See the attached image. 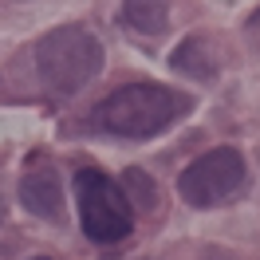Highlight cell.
I'll use <instances>...</instances> for the list:
<instances>
[{
  "instance_id": "obj_5",
  "label": "cell",
  "mask_w": 260,
  "mask_h": 260,
  "mask_svg": "<svg viewBox=\"0 0 260 260\" xmlns=\"http://www.w3.org/2000/svg\"><path fill=\"white\" fill-rule=\"evenodd\" d=\"M20 205L32 213V217H44V221H55L63 213V193H59V170L40 154L28 162L24 178H20Z\"/></svg>"
},
{
  "instance_id": "obj_1",
  "label": "cell",
  "mask_w": 260,
  "mask_h": 260,
  "mask_svg": "<svg viewBox=\"0 0 260 260\" xmlns=\"http://www.w3.org/2000/svg\"><path fill=\"white\" fill-rule=\"evenodd\" d=\"M189 111V99L162 83H126L91 111V122L118 138H154Z\"/></svg>"
},
{
  "instance_id": "obj_12",
  "label": "cell",
  "mask_w": 260,
  "mask_h": 260,
  "mask_svg": "<svg viewBox=\"0 0 260 260\" xmlns=\"http://www.w3.org/2000/svg\"><path fill=\"white\" fill-rule=\"evenodd\" d=\"M40 260H48V256H40Z\"/></svg>"
},
{
  "instance_id": "obj_7",
  "label": "cell",
  "mask_w": 260,
  "mask_h": 260,
  "mask_svg": "<svg viewBox=\"0 0 260 260\" xmlns=\"http://www.w3.org/2000/svg\"><path fill=\"white\" fill-rule=\"evenodd\" d=\"M118 24L138 36H158L170 24V0H122Z\"/></svg>"
},
{
  "instance_id": "obj_8",
  "label": "cell",
  "mask_w": 260,
  "mask_h": 260,
  "mask_svg": "<svg viewBox=\"0 0 260 260\" xmlns=\"http://www.w3.org/2000/svg\"><path fill=\"white\" fill-rule=\"evenodd\" d=\"M122 189H126L130 205H138V209H154V201H158V185L142 170H122Z\"/></svg>"
},
{
  "instance_id": "obj_9",
  "label": "cell",
  "mask_w": 260,
  "mask_h": 260,
  "mask_svg": "<svg viewBox=\"0 0 260 260\" xmlns=\"http://www.w3.org/2000/svg\"><path fill=\"white\" fill-rule=\"evenodd\" d=\"M244 32H248V40H252V44L260 48V8L252 12V16H248V24H244Z\"/></svg>"
},
{
  "instance_id": "obj_3",
  "label": "cell",
  "mask_w": 260,
  "mask_h": 260,
  "mask_svg": "<svg viewBox=\"0 0 260 260\" xmlns=\"http://www.w3.org/2000/svg\"><path fill=\"white\" fill-rule=\"evenodd\" d=\"M75 201H79V221L83 233L95 244H114L130 237L134 213L122 181H114L103 170H79L75 174Z\"/></svg>"
},
{
  "instance_id": "obj_4",
  "label": "cell",
  "mask_w": 260,
  "mask_h": 260,
  "mask_svg": "<svg viewBox=\"0 0 260 260\" xmlns=\"http://www.w3.org/2000/svg\"><path fill=\"white\" fill-rule=\"evenodd\" d=\"M248 178V170H244V158L237 150H209V154H201L197 162L185 166V174L178 178V193L185 205H193V209H213V205H221L229 197L237 193Z\"/></svg>"
},
{
  "instance_id": "obj_10",
  "label": "cell",
  "mask_w": 260,
  "mask_h": 260,
  "mask_svg": "<svg viewBox=\"0 0 260 260\" xmlns=\"http://www.w3.org/2000/svg\"><path fill=\"white\" fill-rule=\"evenodd\" d=\"M221 256H225V252H213V248H209V252H205L201 260H221Z\"/></svg>"
},
{
  "instance_id": "obj_6",
  "label": "cell",
  "mask_w": 260,
  "mask_h": 260,
  "mask_svg": "<svg viewBox=\"0 0 260 260\" xmlns=\"http://www.w3.org/2000/svg\"><path fill=\"white\" fill-rule=\"evenodd\" d=\"M170 67L181 71V75H189V79H201V83L217 79V71H221V67H217V55H213V48H209L205 36H189L185 44H178L174 55H170Z\"/></svg>"
},
{
  "instance_id": "obj_11",
  "label": "cell",
  "mask_w": 260,
  "mask_h": 260,
  "mask_svg": "<svg viewBox=\"0 0 260 260\" xmlns=\"http://www.w3.org/2000/svg\"><path fill=\"white\" fill-rule=\"evenodd\" d=\"M0 217H4V197H0Z\"/></svg>"
},
{
  "instance_id": "obj_2",
  "label": "cell",
  "mask_w": 260,
  "mask_h": 260,
  "mask_svg": "<svg viewBox=\"0 0 260 260\" xmlns=\"http://www.w3.org/2000/svg\"><path fill=\"white\" fill-rule=\"evenodd\" d=\"M36 67L55 95H75L103 71V44L87 28H55L36 44Z\"/></svg>"
}]
</instances>
